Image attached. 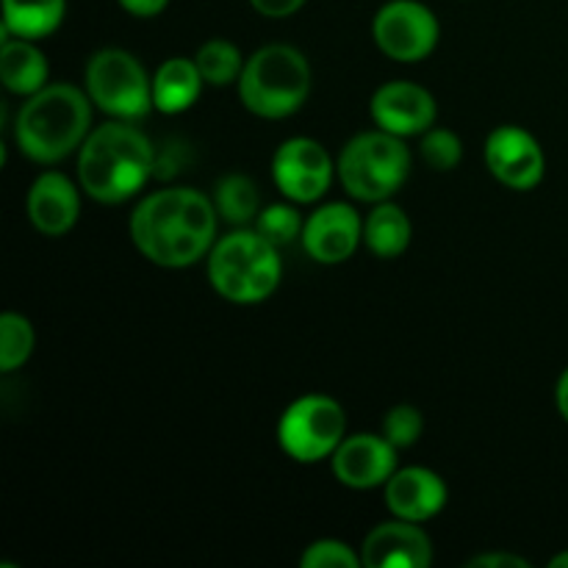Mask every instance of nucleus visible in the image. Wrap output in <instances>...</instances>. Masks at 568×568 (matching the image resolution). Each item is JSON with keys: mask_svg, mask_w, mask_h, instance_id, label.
Instances as JSON below:
<instances>
[{"mask_svg": "<svg viewBox=\"0 0 568 568\" xmlns=\"http://www.w3.org/2000/svg\"><path fill=\"white\" fill-rule=\"evenodd\" d=\"M211 200H214V209L220 214V220L233 227H253L255 216L261 214L258 186H255L253 178L242 175V172L222 175L216 181Z\"/></svg>", "mask_w": 568, "mask_h": 568, "instance_id": "22", "label": "nucleus"}, {"mask_svg": "<svg viewBox=\"0 0 568 568\" xmlns=\"http://www.w3.org/2000/svg\"><path fill=\"white\" fill-rule=\"evenodd\" d=\"M81 216V194L64 172L44 170L28 189V220L42 236H64Z\"/></svg>", "mask_w": 568, "mask_h": 568, "instance_id": "17", "label": "nucleus"}, {"mask_svg": "<svg viewBox=\"0 0 568 568\" xmlns=\"http://www.w3.org/2000/svg\"><path fill=\"white\" fill-rule=\"evenodd\" d=\"M419 153L422 161H425L430 170L453 172L455 166L460 164V159H464V142H460L458 133L449 131V128L433 125L430 131L422 133Z\"/></svg>", "mask_w": 568, "mask_h": 568, "instance_id": "26", "label": "nucleus"}, {"mask_svg": "<svg viewBox=\"0 0 568 568\" xmlns=\"http://www.w3.org/2000/svg\"><path fill=\"white\" fill-rule=\"evenodd\" d=\"M414 227L403 205L383 200L364 220V244L377 258H399L408 250Z\"/></svg>", "mask_w": 568, "mask_h": 568, "instance_id": "20", "label": "nucleus"}, {"mask_svg": "<svg viewBox=\"0 0 568 568\" xmlns=\"http://www.w3.org/2000/svg\"><path fill=\"white\" fill-rule=\"evenodd\" d=\"M422 433H425V416H422L416 405L399 403L388 408V414L383 416V436L397 449L414 447L422 438Z\"/></svg>", "mask_w": 568, "mask_h": 568, "instance_id": "27", "label": "nucleus"}, {"mask_svg": "<svg viewBox=\"0 0 568 568\" xmlns=\"http://www.w3.org/2000/svg\"><path fill=\"white\" fill-rule=\"evenodd\" d=\"M253 9L261 17H270V20H286V17L297 14L305 6V0H250Z\"/></svg>", "mask_w": 568, "mask_h": 568, "instance_id": "29", "label": "nucleus"}, {"mask_svg": "<svg viewBox=\"0 0 568 568\" xmlns=\"http://www.w3.org/2000/svg\"><path fill=\"white\" fill-rule=\"evenodd\" d=\"M366 568H427L433 564L430 536L416 521L397 519L372 527L361 544Z\"/></svg>", "mask_w": 568, "mask_h": 568, "instance_id": "15", "label": "nucleus"}, {"mask_svg": "<svg viewBox=\"0 0 568 568\" xmlns=\"http://www.w3.org/2000/svg\"><path fill=\"white\" fill-rule=\"evenodd\" d=\"M488 172L497 178L503 186L516 192H530L544 181L547 159L530 131L519 125H499L488 133L486 148H483Z\"/></svg>", "mask_w": 568, "mask_h": 568, "instance_id": "11", "label": "nucleus"}, {"mask_svg": "<svg viewBox=\"0 0 568 568\" xmlns=\"http://www.w3.org/2000/svg\"><path fill=\"white\" fill-rule=\"evenodd\" d=\"M253 227L266 239V242H272L281 250L286 247V244H294L297 239H303L305 220L300 216V211L294 209L292 200H288V203H272L266 205V209H261Z\"/></svg>", "mask_w": 568, "mask_h": 568, "instance_id": "25", "label": "nucleus"}, {"mask_svg": "<svg viewBox=\"0 0 568 568\" xmlns=\"http://www.w3.org/2000/svg\"><path fill=\"white\" fill-rule=\"evenodd\" d=\"M67 0H3V39H44L64 22Z\"/></svg>", "mask_w": 568, "mask_h": 568, "instance_id": "21", "label": "nucleus"}, {"mask_svg": "<svg viewBox=\"0 0 568 568\" xmlns=\"http://www.w3.org/2000/svg\"><path fill=\"white\" fill-rule=\"evenodd\" d=\"M37 333L33 325L17 311H6L0 316V372H14L31 358Z\"/></svg>", "mask_w": 568, "mask_h": 568, "instance_id": "24", "label": "nucleus"}, {"mask_svg": "<svg viewBox=\"0 0 568 568\" xmlns=\"http://www.w3.org/2000/svg\"><path fill=\"white\" fill-rule=\"evenodd\" d=\"M555 403H558L560 416L568 422V366L560 372L558 377V386H555Z\"/></svg>", "mask_w": 568, "mask_h": 568, "instance_id": "32", "label": "nucleus"}, {"mask_svg": "<svg viewBox=\"0 0 568 568\" xmlns=\"http://www.w3.org/2000/svg\"><path fill=\"white\" fill-rule=\"evenodd\" d=\"M116 3H120L128 14L148 20V17H159L161 11L170 6V0H116Z\"/></svg>", "mask_w": 568, "mask_h": 568, "instance_id": "31", "label": "nucleus"}, {"mask_svg": "<svg viewBox=\"0 0 568 568\" xmlns=\"http://www.w3.org/2000/svg\"><path fill=\"white\" fill-rule=\"evenodd\" d=\"M300 242L316 264H344L364 244V220L349 203H327L305 220Z\"/></svg>", "mask_w": 568, "mask_h": 568, "instance_id": "13", "label": "nucleus"}, {"mask_svg": "<svg viewBox=\"0 0 568 568\" xmlns=\"http://www.w3.org/2000/svg\"><path fill=\"white\" fill-rule=\"evenodd\" d=\"M205 81L200 75V67L194 59L175 55L166 59L153 75V105L161 114H183L197 103Z\"/></svg>", "mask_w": 568, "mask_h": 568, "instance_id": "19", "label": "nucleus"}, {"mask_svg": "<svg viewBox=\"0 0 568 568\" xmlns=\"http://www.w3.org/2000/svg\"><path fill=\"white\" fill-rule=\"evenodd\" d=\"M386 505L397 519H408L422 525L430 521L447 508V483L427 466H405L386 483Z\"/></svg>", "mask_w": 568, "mask_h": 568, "instance_id": "16", "label": "nucleus"}, {"mask_svg": "<svg viewBox=\"0 0 568 568\" xmlns=\"http://www.w3.org/2000/svg\"><path fill=\"white\" fill-rule=\"evenodd\" d=\"M194 61H197L200 75L209 87H231V83H239L247 59L227 39H209L205 44H200Z\"/></svg>", "mask_w": 568, "mask_h": 568, "instance_id": "23", "label": "nucleus"}, {"mask_svg": "<svg viewBox=\"0 0 568 568\" xmlns=\"http://www.w3.org/2000/svg\"><path fill=\"white\" fill-rule=\"evenodd\" d=\"M549 568H568V552L555 555V558L549 560Z\"/></svg>", "mask_w": 568, "mask_h": 568, "instance_id": "33", "label": "nucleus"}, {"mask_svg": "<svg viewBox=\"0 0 568 568\" xmlns=\"http://www.w3.org/2000/svg\"><path fill=\"white\" fill-rule=\"evenodd\" d=\"M209 283L233 305H258L281 286V250L266 242L255 227H233L211 247Z\"/></svg>", "mask_w": 568, "mask_h": 568, "instance_id": "4", "label": "nucleus"}, {"mask_svg": "<svg viewBox=\"0 0 568 568\" xmlns=\"http://www.w3.org/2000/svg\"><path fill=\"white\" fill-rule=\"evenodd\" d=\"M397 453L399 449L383 433L381 436L377 433H355V436L344 438L333 453V475L342 486L353 488V491L386 486L394 471L399 469Z\"/></svg>", "mask_w": 568, "mask_h": 568, "instance_id": "12", "label": "nucleus"}, {"mask_svg": "<svg viewBox=\"0 0 568 568\" xmlns=\"http://www.w3.org/2000/svg\"><path fill=\"white\" fill-rule=\"evenodd\" d=\"M436 14L419 0H388L372 20V39L377 50L399 64L425 61L438 44Z\"/></svg>", "mask_w": 568, "mask_h": 568, "instance_id": "9", "label": "nucleus"}, {"mask_svg": "<svg viewBox=\"0 0 568 568\" xmlns=\"http://www.w3.org/2000/svg\"><path fill=\"white\" fill-rule=\"evenodd\" d=\"M344 192L361 203L392 200L410 175V150L403 136L375 128L349 139L336 161Z\"/></svg>", "mask_w": 568, "mask_h": 568, "instance_id": "6", "label": "nucleus"}, {"mask_svg": "<svg viewBox=\"0 0 568 568\" xmlns=\"http://www.w3.org/2000/svg\"><path fill=\"white\" fill-rule=\"evenodd\" d=\"M347 438V414L327 394L297 397L277 422V444L297 464H320L333 458Z\"/></svg>", "mask_w": 568, "mask_h": 568, "instance_id": "8", "label": "nucleus"}, {"mask_svg": "<svg viewBox=\"0 0 568 568\" xmlns=\"http://www.w3.org/2000/svg\"><path fill=\"white\" fill-rule=\"evenodd\" d=\"M220 214L209 194L170 186L148 194L131 214V242L150 264L186 270L209 258L216 244Z\"/></svg>", "mask_w": 568, "mask_h": 568, "instance_id": "1", "label": "nucleus"}, {"mask_svg": "<svg viewBox=\"0 0 568 568\" xmlns=\"http://www.w3.org/2000/svg\"><path fill=\"white\" fill-rule=\"evenodd\" d=\"M83 89L111 120L136 122L155 109L153 78L144 72L136 55L122 48H103L89 55Z\"/></svg>", "mask_w": 568, "mask_h": 568, "instance_id": "7", "label": "nucleus"}, {"mask_svg": "<svg viewBox=\"0 0 568 568\" xmlns=\"http://www.w3.org/2000/svg\"><path fill=\"white\" fill-rule=\"evenodd\" d=\"M0 78L11 94L31 98L39 89L48 87V55L33 44V39L6 37L0 44Z\"/></svg>", "mask_w": 568, "mask_h": 568, "instance_id": "18", "label": "nucleus"}, {"mask_svg": "<svg viewBox=\"0 0 568 568\" xmlns=\"http://www.w3.org/2000/svg\"><path fill=\"white\" fill-rule=\"evenodd\" d=\"M314 75L311 64L292 44H264L244 61L239 78V100L244 109L264 120H286L308 100Z\"/></svg>", "mask_w": 568, "mask_h": 568, "instance_id": "5", "label": "nucleus"}, {"mask_svg": "<svg viewBox=\"0 0 568 568\" xmlns=\"http://www.w3.org/2000/svg\"><path fill=\"white\" fill-rule=\"evenodd\" d=\"M469 566H483V568H527L525 558H519V555H510V552H488V555H477V558L469 560Z\"/></svg>", "mask_w": 568, "mask_h": 568, "instance_id": "30", "label": "nucleus"}, {"mask_svg": "<svg viewBox=\"0 0 568 568\" xmlns=\"http://www.w3.org/2000/svg\"><path fill=\"white\" fill-rule=\"evenodd\" d=\"M303 568H355L361 564V555L355 552L349 544L338 541V538H320V541L308 544L300 558Z\"/></svg>", "mask_w": 568, "mask_h": 568, "instance_id": "28", "label": "nucleus"}, {"mask_svg": "<svg viewBox=\"0 0 568 568\" xmlns=\"http://www.w3.org/2000/svg\"><path fill=\"white\" fill-rule=\"evenodd\" d=\"M155 164V148L144 131L128 120H109L92 128L78 150V183L98 203L116 205L148 186Z\"/></svg>", "mask_w": 568, "mask_h": 568, "instance_id": "2", "label": "nucleus"}, {"mask_svg": "<svg viewBox=\"0 0 568 568\" xmlns=\"http://www.w3.org/2000/svg\"><path fill=\"white\" fill-rule=\"evenodd\" d=\"M369 114L377 128L394 136H422L436 125V98L414 81H388L369 100Z\"/></svg>", "mask_w": 568, "mask_h": 568, "instance_id": "14", "label": "nucleus"}, {"mask_svg": "<svg viewBox=\"0 0 568 568\" xmlns=\"http://www.w3.org/2000/svg\"><path fill=\"white\" fill-rule=\"evenodd\" d=\"M336 164L322 142L311 136H292L272 155V181L292 203H316L331 189Z\"/></svg>", "mask_w": 568, "mask_h": 568, "instance_id": "10", "label": "nucleus"}, {"mask_svg": "<svg viewBox=\"0 0 568 568\" xmlns=\"http://www.w3.org/2000/svg\"><path fill=\"white\" fill-rule=\"evenodd\" d=\"M92 98L72 83H48L14 116V142L37 164H59L92 133Z\"/></svg>", "mask_w": 568, "mask_h": 568, "instance_id": "3", "label": "nucleus"}]
</instances>
